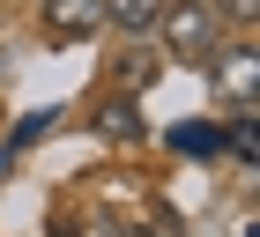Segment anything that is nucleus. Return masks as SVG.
<instances>
[{
    "mask_svg": "<svg viewBox=\"0 0 260 237\" xmlns=\"http://www.w3.org/2000/svg\"><path fill=\"white\" fill-rule=\"evenodd\" d=\"M156 30L164 45H171V59H186V67H208V59L223 52V15L216 0H156Z\"/></svg>",
    "mask_w": 260,
    "mask_h": 237,
    "instance_id": "nucleus-1",
    "label": "nucleus"
},
{
    "mask_svg": "<svg viewBox=\"0 0 260 237\" xmlns=\"http://www.w3.org/2000/svg\"><path fill=\"white\" fill-rule=\"evenodd\" d=\"M208 82L231 97V111H253V104H260V52H253V45L216 52V59H208Z\"/></svg>",
    "mask_w": 260,
    "mask_h": 237,
    "instance_id": "nucleus-2",
    "label": "nucleus"
},
{
    "mask_svg": "<svg viewBox=\"0 0 260 237\" xmlns=\"http://www.w3.org/2000/svg\"><path fill=\"white\" fill-rule=\"evenodd\" d=\"M45 30L52 37H89V30H104V0H45Z\"/></svg>",
    "mask_w": 260,
    "mask_h": 237,
    "instance_id": "nucleus-3",
    "label": "nucleus"
},
{
    "mask_svg": "<svg viewBox=\"0 0 260 237\" xmlns=\"http://www.w3.org/2000/svg\"><path fill=\"white\" fill-rule=\"evenodd\" d=\"M171 148L179 156H223V126L216 118H179L171 126Z\"/></svg>",
    "mask_w": 260,
    "mask_h": 237,
    "instance_id": "nucleus-4",
    "label": "nucleus"
},
{
    "mask_svg": "<svg viewBox=\"0 0 260 237\" xmlns=\"http://www.w3.org/2000/svg\"><path fill=\"white\" fill-rule=\"evenodd\" d=\"M104 22H119L126 37H149L156 30V0H104Z\"/></svg>",
    "mask_w": 260,
    "mask_h": 237,
    "instance_id": "nucleus-5",
    "label": "nucleus"
},
{
    "mask_svg": "<svg viewBox=\"0 0 260 237\" xmlns=\"http://www.w3.org/2000/svg\"><path fill=\"white\" fill-rule=\"evenodd\" d=\"M52 118H60V111H52V104H45V111H30V118H15V134L0 141V148H8V156H15V148H38V141L52 134Z\"/></svg>",
    "mask_w": 260,
    "mask_h": 237,
    "instance_id": "nucleus-6",
    "label": "nucleus"
},
{
    "mask_svg": "<svg viewBox=\"0 0 260 237\" xmlns=\"http://www.w3.org/2000/svg\"><path fill=\"white\" fill-rule=\"evenodd\" d=\"M97 126H104L112 141H134V134H141V111H134V97H112V104H104V118H97Z\"/></svg>",
    "mask_w": 260,
    "mask_h": 237,
    "instance_id": "nucleus-7",
    "label": "nucleus"
},
{
    "mask_svg": "<svg viewBox=\"0 0 260 237\" xmlns=\"http://www.w3.org/2000/svg\"><path fill=\"white\" fill-rule=\"evenodd\" d=\"M134 82H156V59H149V52H134V59H126V89H134Z\"/></svg>",
    "mask_w": 260,
    "mask_h": 237,
    "instance_id": "nucleus-8",
    "label": "nucleus"
},
{
    "mask_svg": "<svg viewBox=\"0 0 260 237\" xmlns=\"http://www.w3.org/2000/svg\"><path fill=\"white\" fill-rule=\"evenodd\" d=\"M216 15H238V22H253V15H260V0H216Z\"/></svg>",
    "mask_w": 260,
    "mask_h": 237,
    "instance_id": "nucleus-9",
    "label": "nucleus"
},
{
    "mask_svg": "<svg viewBox=\"0 0 260 237\" xmlns=\"http://www.w3.org/2000/svg\"><path fill=\"white\" fill-rule=\"evenodd\" d=\"M89 237H119V230H112V222H89Z\"/></svg>",
    "mask_w": 260,
    "mask_h": 237,
    "instance_id": "nucleus-10",
    "label": "nucleus"
},
{
    "mask_svg": "<svg viewBox=\"0 0 260 237\" xmlns=\"http://www.w3.org/2000/svg\"><path fill=\"white\" fill-rule=\"evenodd\" d=\"M8 163H15V156H8V148H0V171H8Z\"/></svg>",
    "mask_w": 260,
    "mask_h": 237,
    "instance_id": "nucleus-11",
    "label": "nucleus"
},
{
    "mask_svg": "<svg viewBox=\"0 0 260 237\" xmlns=\"http://www.w3.org/2000/svg\"><path fill=\"white\" fill-rule=\"evenodd\" d=\"M134 237H156V230H134Z\"/></svg>",
    "mask_w": 260,
    "mask_h": 237,
    "instance_id": "nucleus-12",
    "label": "nucleus"
},
{
    "mask_svg": "<svg viewBox=\"0 0 260 237\" xmlns=\"http://www.w3.org/2000/svg\"><path fill=\"white\" fill-rule=\"evenodd\" d=\"M245 237H260V230H245Z\"/></svg>",
    "mask_w": 260,
    "mask_h": 237,
    "instance_id": "nucleus-13",
    "label": "nucleus"
}]
</instances>
